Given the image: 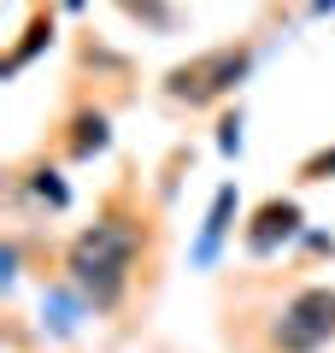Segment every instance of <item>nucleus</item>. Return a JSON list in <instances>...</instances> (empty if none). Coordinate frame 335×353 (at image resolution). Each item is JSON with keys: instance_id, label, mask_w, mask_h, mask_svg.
Instances as JSON below:
<instances>
[{"instance_id": "nucleus-1", "label": "nucleus", "mask_w": 335, "mask_h": 353, "mask_svg": "<svg viewBox=\"0 0 335 353\" xmlns=\"http://www.w3.org/2000/svg\"><path fill=\"white\" fill-rule=\"evenodd\" d=\"M141 253V224L124 212H106L100 224H88L83 236L65 253V271H71V289L83 294L94 312H112V306L130 294V271H136Z\"/></svg>"}, {"instance_id": "nucleus-2", "label": "nucleus", "mask_w": 335, "mask_h": 353, "mask_svg": "<svg viewBox=\"0 0 335 353\" xmlns=\"http://www.w3.org/2000/svg\"><path fill=\"white\" fill-rule=\"evenodd\" d=\"M247 71H253V48L247 41L206 48V53H194V59H183V65L165 71V94L183 101V106H212V101H223Z\"/></svg>"}, {"instance_id": "nucleus-3", "label": "nucleus", "mask_w": 335, "mask_h": 353, "mask_svg": "<svg viewBox=\"0 0 335 353\" xmlns=\"http://www.w3.org/2000/svg\"><path fill=\"white\" fill-rule=\"evenodd\" d=\"M271 341L283 353H318V347H329V341H335V289H323V283L300 289L294 301L276 312Z\"/></svg>"}, {"instance_id": "nucleus-4", "label": "nucleus", "mask_w": 335, "mask_h": 353, "mask_svg": "<svg viewBox=\"0 0 335 353\" xmlns=\"http://www.w3.org/2000/svg\"><path fill=\"white\" fill-rule=\"evenodd\" d=\"M300 224H306V212H300L294 201L276 194V201H265L259 212H253V224H247V236H241V241H247V253H259V259H265V253H276L283 241H294Z\"/></svg>"}, {"instance_id": "nucleus-5", "label": "nucleus", "mask_w": 335, "mask_h": 353, "mask_svg": "<svg viewBox=\"0 0 335 353\" xmlns=\"http://www.w3.org/2000/svg\"><path fill=\"white\" fill-rule=\"evenodd\" d=\"M106 148H112V118L106 112H77L71 118V153L77 159H94Z\"/></svg>"}, {"instance_id": "nucleus-6", "label": "nucleus", "mask_w": 335, "mask_h": 353, "mask_svg": "<svg viewBox=\"0 0 335 353\" xmlns=\"http://www.w3.org/2000/svg\"><path fill=\"white\" fill-rule=\"evenodd\" d=\"M230 212H236V189L223 183L218 194H212V212H206V230H200V248H194V259L206 265L212 253H218V241H223V230H230Z\"/></svg>"}, {"instance_id": "nucleus-7", "label": "nucleus", "mask_w": 335, "mask_h": 353, "mask_svg": "<svg viewBox=\"0 0 335 353\" xmlns=\"http://www.w3.org/2000/svg\"><path fill=\"white\" fill-rule=\"evenodd\" d=\"M41 41H53V18H36V24H30V36L18 41L12 53H6V77H18V71H24V65L41 53Z\"/></svg>"}, {"instance_id": "nucleus-8", "label": "nucleus", "mask_w": 335, "mask_h": 353, "mask_svg": "<svg viewBox=\"0 0 335 353\" xmlns=\"http://www.w3.org/2000/svg\"><path fill=\"white\" fill-rule=\"evenodd\" d=\"M118 6L148 30H171V0H118Z\"/></svg>"}, {"instance_id": "nucleus-9", "label": "nucleus", "mask_w": 335, "mask_h": 353, "mask_svg": "<svg viewBox=\"0 0 335 353\" xmlns=\"http://www.w3.org/2000/svg\"><path fill=\"white\" fill-rule=\"evenodd\" d=\"M30 194H36L41 206H53V212H59V206H71V189L59 183V171H36V176H30Z\"/></svg>"}, {"instance_id": "nucleus-10", "label": "nucleus", "mask_w": 335, "mask_h": 353, "mask_svg": "<svg viewBox=\"0 0 335 353\" xmlns=\"http://www.w3.org/2000/svg\"><path fill=\"white\" fill-rule=\"evenodd\" d=\"M218 148H223V153H236V148H241V112H230V118L218 124Z\"/></svg>"}, {"instance_id": "nucleus-11", "label": "nucleus", "mask_w": 335, "mask_h": 353, "mask_svg": "<svg viewBox=\"0 0 335 353\" xmlns=\"http://www.w3.org/2000/svg\"><path fill=\"white\" fill-rule=\"evenodd\" d=\"M306 176H312V183L335 176V148H329V153H318V159H306Z\"/></svg>"}, {"instance_id": "nucleus-12", "label": "nucleus", "mask_w": 335, "mask_h": 353, "mask_svg": "<svg viewBox=\"0 0 335 353\" xmlns=\"http://www.w3.org/2000/svg\"><path fill=\"white\" fill-rule=\"evenodd\" d=\"M312 12H318V18H323V12H335V0H312Z\"/></svg>"}]
</instances>
